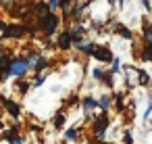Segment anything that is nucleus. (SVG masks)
I'll return each instance as SVG.
<instances>
[{"label":"nucleus","mask_w":152,"mask_h":144,"mask_svg":"<svg viewBox=\"0 0 152 144\" xmlns=\"http://www.w3.org/2000/svg\"><path fill=\"white\" fill-rule=\"evenodd\" d=\"M110 127V117L108 113H98L92 121V142L98 144V142H104L106 138V132Z\"/></svg>","instance_id":"obj_1"},{"label":"nucleus","mask_w":152,"mask_h":144,"mask_svg":"<svg viewBox=\"0 0 152 144\" xmlns=\"http://www.w3.org/2000/svg\"><path fill=\"white\" fill-rule=\"evenodd\" d=\"M61 17L56 15V13H50L48 17H44V19H40L38 21V29H40V36L42 38H52V36H58V27H61Z\"/></svg>","instance_id":"obj_2"},{"label":"nucleus","mask_w":152,"mask_h":144,"mask_svg":"<svg viewBox=\"0 0 152 144\" xmlns=\"http://www.w3.org/2000/svg\"><path fill=\"white\" fill-rule=\"evenodd\" d=\"M25 36H27V32H25V25L21 21H9L4 34L0 36V40H21Z\"/></svg>","instance_id":"obj_3"},{"label":"nucleus","mask_w":152,"mask_h":144,"mask_svg":"<svg viewBox=\"0 0 152 144\" xmlns=\"http://www.w3.org/2000/svg\"><path fill=\"white\" fill-rule=\"evenodd\" d=\"M13 77L15 79H25L27 77V73L31 71L29 69V63H27V59L23 57V54H17V57H13Z\"/></svg>","instance_id":"obj_4"},{"label":"nucleus","mask_w":152,"mask_h":144,"mask_svg":"<svg viewBox=\"0 0 152 144\" xmlns=\"http://www.w3.org/2000/svg\"><path fill=\"white\" fill-rule=\"evenodd\" d=\"M56 50H61V52H67V50H71L73 46H75V42H73V36H71V32L65 27V29H61L58 32V36H56Z\"/></svg>","instance_id":"obj_5"},{"label":"nucleus","mask_w":152,"mask_h":144,"mask_svg":"<svg viewBox=\"0 0 152 144\" xmlns=\"http://www.w3.org/2000/svg\"><path fill=\"white\" fill-rule=\"evenodd\" d=\"M92 59L98 61V63H102V65H108V67H110V63L115 61V54H113L110 46H106V44H98V48H96V52L92 54Z\"/></svg>","instance_id":"obj_6"},{"label":"nucleus","mask_w":152,"mask_h":144,"mask_svg":"<svg viewBox=\"0 0 152 144\" xmlns=\"http://www.w3.org/2000/svg\"><path fill=\"white\" fill-rule=\"evenodd\" d=\"M110 32L115 34V36H119V38H123V40H127V42H133V32H131V27H127L125 23H121V21H115L113 25H110Z\"/></svg>","instance_id":"obj_7"},{"label":"nucleus","mask_w":152,"mask_h":144,"mask_svg":"<svg viewBox=\"0 0 152 144\" xmlns=\"http://www.w3.org/2000/svg\"><path fill=\"white\" fill-rule=\"evenodd\" d=\"M2 109H4V113H7L9 117H13V119H19V117H21V102H17V100H13V98H4V96H2Z\"/></svg>","instance_id":"obj_8"},{"label":"nucleus","mask_w":152,"mask_h":144,"mask_svg":"<svg viewBox=\"0 0 152 144\" xmlns=\"http://www.w3.org/2000/svg\"><path fill=\"white\" fill-rule=\"evenodd\" d=\"M92 2H73L71 7V21L73 23H81L83 15H86V9H90Z\"/></svg>","instance_id":"obj_9"},{"label":"nucleus","mask_w":152,"mask_h":144,"mask_svg":"<svg viewBox=\"0 0 152 144\" xmlns=\"http://www.w3.org/2000/svg\"><path fill=\"white\" fill-rule=\"evenodd\" d=\"M79 54H83V57H92L94 52H96V48H98V44L94 42V40H81V42H77L75 46H73Z\"/></svg>","instance_id":"obj_10"},{"label":"nucleus","mask_w":152,"mask_h":144,"mask_svg":"<svg viewBox=\"0 0 152 144\" xmlns=\"http://www.w3.org/2000/svg\"><path fill=\"white\" fill-rule=\"evenodd\" d=\"M96 109H98V96L83 94V98H81V111H83V115H92Z\"/></svg>","instance_id":"obj_11"},{"label":"nucleus","mask_w":152,"mask_h":144,"mask_svg":"<svg viewBox=\"0 0 152 144\" xmlns=\"http://www.w3.org/2000/svg\"><path fill=\"white\" fill-rule=\"evenodd\" d=\"M19 136H21V125H19V123H13V125H9V127H7L2 134H0V138H2L4 142H9V144H11L15 138H19Z\"/></svg>","instance_id":"obj_12"},{"label":"nucleus","mask_w":152,"mask_h":144,"mask_svg":"<svg viewBox=\"0 0 152 144\" xmlns=\"http://www.w3.org/2000/svg\"><path fill=\"white\" fill-rule=\"evenodd\" d=\"M67 29L71 32V36H73V42L77 44V42H81L83 40V36H86V27H83V23H71V25H67Z\"/></svg>","instance_id":"obj_13"},{"label":"nucleus","mask_w":152,"mask_h":144,"mask_svg":"<svg viewBox=\"0 0 152 144\" xmlns=\"http://www.w3.org/2000/svg\"><path fill=\"white\" fill-rule=\"evenodd\" d=\"M137 61H142V63H152V40H148V42L142 44L140 54H137Z\"/></svg>","instance_id":"obj_14"},{"label":"nucleus","mask_w":152,"mask_h":144,"mask_svg":"<svg viewBox=\"0 0 152 144\" xmlns=\"http://www.w3.org/2000/svg\"><path fill=\"white\" fill-rule=\"evenodd\" d=\"M137 79H135V84L140 86V88H150L152 86V77H150V73L146 71V69H137V75H135Z\"/></svg>","instance_id":"obj_15"},{"label":"nucleus","mask_w":152,"mask_h":144,"mask_svg":"<svg viewBox=\"0 0 152 144\" xmlns=\"http://www.w3.org/2000/svg\"><path fill=\"white\" fill-rule=\"evenodd\" d=\"M113 107V94H100L98 96V111L100 113H108Z\"/></svg>","instance_id":"obj_16"},{"label":"nucleus","mask_w":152,"mask_h":144,"mask_svg":"<svg viewBox=\"0 0 152 144\" xmlns=\"http://www.w3.org/2000/svg\"><path fill=\"white\" fill-rule=\"evenodd\" d=\"M65 123H67V113L61 109V111H56L54 117H52V127H54V129H63Z\"/></svg>","instance_id":"obj_17"},{"label":"nucleus","mask_w":152,"mask_h":144,"mask_svg":"<svg viewBox=\"0 0 152 144\" xmlns=\"http://www.w3.org/2000/svg\"><path fill=\"white\" fill-rule=\"evenodd\" d=\"M125 96H127V92H115L113 94V102H115L117 113H123L125 111Z\"/></svg>","instance_id":"obj_18"},{"label":"nucleus","mask_w":152,"mask_h":144,"mask_svg":"<svg viewBox=\"0 0 152 144\" xmlns=\"http://www.w3.org/2000/svg\"><path fill=\"white\" fill-rule=\"evenodd\" d=\"M15 88H17V92H19L21 96H25V94L29 92V88H34V84L27 82V79H15Z\"/></svg>","instance_id":"obj_19"},{"label":"nucleus","mask_w":152,"mask_h":144,"mask_svg":"<svg viewBox=\"0 0 152 144\" xmlns=\"http://www.w3.org/2000/svg\"><path fill=\"white\" fill-rule=\"evenodd\" d=\"M142 36H144V42L152 40V23H150L146 17L142 19Z\"/></svg>","instance_id":"obj_20"},{"label":"nucleus","mask_w":152,"mask_h":144,"mask_svg":"<svg viewBox=\"0 0 152 144\" xmlns=\"http://www.w3.org/2000/svg\"><path fill=\"white\" fill-rule=\"evenodd\" d=\"M48 67H50V59H48L46 54H42L40 61H38V65H36V69H34V73H44Z\"/></svg>","instance_id":"obj_21"},{"label":"nucleus","mask_w":152,"mask_h":144,"mask_svg":"<svg viewBox=\"0 0 152 144\" xmlns=\"http://www.w3.org/2000/svg\"><path fill=\"white\" fill-rule=\"evenodd\" d=\"M106 73H108V69L94 67V69H92V79H94V82H98V84H102V82H104V77H106Z\"/></svg>","instance_id":"obj_22"},{"label":"nucleus","mask_w":152,"mask_h":144,"mask_svg":"<svg viewBox=\"0 0 152 144\" xmlns=\"http://www.w3.org/2000/svg\"><path fill=\"white\" fill-rule=\"evenodd\" d=\"M79 132H81V127H67V129H65V140L77 142V140H79Z\"/></svg>","instance_id":"obj_23"},{"label":"nucleus","mask_w":152,"mask_h":144,"mask_svg":"<svg viewBox=\"0 0 152 144\" xmlns=\"http://www.w3.org/2000/svg\"><path fill=\"white\" fill-rule=\"evenodd\" d=\"M135 138H133V129L131 127H125L123 129V136H121V144H133Z\"/></svg>","instance_id":"obj_24"},{"label":"nucleus","mask_w":152,"mask_h":144,"mask_svg":"<svg viewBox=\"0 0 152 144\" xmlns=\"http://www.w3.org/2000/svg\"><path fill=\"white\" fill-rule=\"evenodd\" d=\"M108 71H110L113 75H117V73H121V71H123V65H121V59H119V57H115V61L110 63Z\"/></svg>","instance_id":"obj_25"},{"label":"nucleus","mask_w":152,"mask_h":144,"mask_svg":"<svg viewBox=\"0 0 152 144\" xmlns=\"http://www.w3.org/2000/svg\"><path fill=\"white\" fill-rule=\"evenodd\" d=\"M148 119L152 121V96H148V107H146V111L142 115V121L144 123H148Z\"/></svg>","instance_id":"obj_26"},{"label":"nucleus","mask_w":152,"mask_h":144,"mask_svg":"<svg viewBox=\"0 0 152 144\" xmlns=\"http://www.w3.org/2000/svg\"><path fill=\"white\" fill-rule=\"evenodd\" d=\"M102 86L106 88V90H115V75L108 71L106 73V77H104V82H102Z\"/></svg>","instance_id":"obj_27"},{"label":"nucleus","mask_w":152,"mask_h":144,"mask_svg":"<svg viewBox=\"0 0 152 144\" xmlns=\"http://www.w3.org/2000/svg\"><path fill=\"white\" fill-rule=\"evenodd\" d=\"M104 27H106L104 21H92V32H94V34H102Z\"/></svg>","instance_id":"obj_28"},{"label":"nucleus","mask_w":152,"mask_h":144,"mask_svg":"<svg viewBox=\"0 0 152 144\" xmlns=\"http://www.w3.org/2000/svg\"><path fill=\"white\" fill-rule=\"evenodd\" d=\"M44 82H46V73H36V75H34V82H31V84H34V88H40V86H42Z\"/></svg>","instance_id":"obj_29"},{"label":"nucleus","mask_w":152,"mask_h":144,"mask_svg":"<svg viewBox=\"0 0 152 144\" xmlns=\"http://www.w3.org/2000/svg\"><path fill=\"white\" fill-rule=\"evenodd\" d=\"M48 7H50V13H56V11L61 9V2H58V0H50Z\"/></svg>","instance_id":"obj_30"},{"label":"nucleus","mask_w":152,"mask_h":144,"mask_svg":"<svg viewBox=\"0 0 152 144\" xmlns=\"http://www.w3.org/2000/svg\"><path fill=\"white\" fill-rule=\"evenodd\" d=\"M142 9L150 15V13H152V2H150V0H142Z\"/></svg>","instance_id":"obj_31"},{"label":"nucleus","mask_w":152,"mask_h":144,"mask_svg":"<svg viewBox=\"0 0 152 144\" xmlns=\"http://www.w3.org/2000/svg\"><path fill=\"white\" fill-rule=\"evenodd\" d=\"M7 25H9V21L7 19H0V36L4 34V29H7Z\"/></svg>","instance_id":"obj_32"},{"label":"nucleus","mask_w":152,"mask_h":144,"mask_svg":"<svg viewBox=\"0 0 152 144\" xmlns=\"http://www.w3.org/2000/svg\"><path fill=\"white\" fill-rule=\"evenodd\" d=\"M11 144H27V140H25V136H19V138H15Z\"/></svg>","instance_id":"obj_33"},{"label":"nucleus","mask_w":152,"mask_h":144,"mask_svg":"<svg viewBox=\"0 0 152 144\" xmlns=\"http://www.w3.org/2000/svg\"><path fill=\"white\" fill-rule=\"evenodd\" d=\"M7 127H9V125H7V123H4V121H2V119H0V134H2V132H4V129H7Z\"/></svg>","instance_id":"obj_34"},{"label":"nucleus","mask_w":152,"mask_h":144,"mask_svg":"<svg viewBox=\"0 0 152 144\" xmlns=\"http://www.w3.org/2000/svg\"><path fill=\"white\" fill-rule=\"evenodd\" d=\"M0 113H4V109H2V94H0Z\"/></svg>","instance_id":"obj_35"},{"label":"nucleus","mask_w":152,"mask_h":144,"mask_svg":"<svg viewBox=\"0 0 152 144\" xmlns=\"http://www.w3.org/2000/svg\"><path fill=\"white\" fill-rule=\"evenodd\" d=\"M98 144H115V142H106V140H104V142H98Z\"/></svg>","instance_id":"obj_36"},{"label":"nucleus","mask_w":152,"mask_h":144,"mask_svg":"<svg viewBox=\"0 0 152 144\" xmlns=\"http://www.w3.org/2000/svg\"><path fill=\"white\" fill-rule=\"evenodd\" d=\"M150 123H152V121H150Z\"/></svg>","instance_id":"obj_37"}]
</instances>
